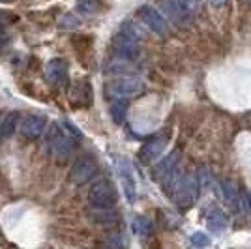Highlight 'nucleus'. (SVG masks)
Here are the masks:
<instances>
[{
  "mask_svg": "<svg viewBox=\"0 0 251 249\" xmlns=\"http://www.w3.org/2000/svg\"><path fill=\"white\" fill-rule=\"evenodd\" d=\"M75 143H77V139L70 135L62 127V124L51 125V131H49V137H47V145H49V150H51L52 156H56L58 159L72 156Z\"/></svg>",
  "mask_w": 251,
  "mask_h": 249,
  "instance_id": "f257e3e1",
  "label": "nucleus"
},
{
  "mask_svg": "<svg viewBox=\"0 0 251 249\" xmlns=\"http://www.w3.org/2000/svg\"><path fill=\"white\" fill-rule=\"evenodd\" d=\"M199 178L195 174H184L178 182L176 189H175V200L182 210H188L193 206V202L197 200L199 195Z\"/></svg>",
  "mask_w": 251,
  "mask_h": 249,
  "instance_id": "f03ea898",
  "label": "nucleus"
},
{
  "mask_svg": "<svg viewBox=\"0 0 251 249\" xmlns=\"http://www.w3.org/2000/svg\"><path fill=\"white\" fill-rule=\"evenodd\" d=\"M116 189L111 180H98L88 191V202L92 208H111L116 204Z\"/></svg>",
  "mask_w": 251,
  "mask_h": 249,
  "instance_id": "7ed1b4c3",
  "label": "nucleus"
},
{
  "mask_svg": "<svg viewBox=\"0 0 251 249\" xmlns=\"http://www.w3.org/2000/svg\"><path fill=\"white\" fill-rule=\"evenodd\" d=\"M98 174V161L94 156H81L70 171V180L75 186H84Z\"/></svg>",
  "mask_w": 251,
  "mask_h": 249,
  "instance_id": "20e7f679",
  "label": "nucleus"
},
{
  "mask_svg": "<svg viewBox=\"0 0 251 249\" xmlns=\"http://www.w3.org/2000/svg\"><path fill=\"white\" fill-rule=\"evenodd\" d=\"M111 51L115 52L116 56H120V58L135 60L139 56V52H141V47H139V40L120 32L111 40Z\"/></svg>",
  "mask_w": 251,
  "mask_h": 249,
  "instance_id": "39448f33",
  "label": "nucleus"
},
{
  "mask_svg": "<svg viewBox=\"0 0 251 249\" xmlns=\"http://www.w3.org/2000/svg\"><path fill=\"white\" fill-rule=\"evenodd\" d=\"M143 88L145 84L139 77H122L107 86V94H111L113 98H133Z\"/></svg>",
  "mask_w": 251,
  "mask_h": 249,
  "instance_id": "423d86ee",
  "label": "nucleus"
},
{
  "mask_svg": "<svg viewBox=\"0 0 251 249\" xmlns=\"http://www.w3.org/2000/svg\"><path fill=\"white\" fill-rule=\"evenodd\" d=\"M43 75H45V81L51 86L60 88L68 83V62L64 58H52L45 64Z\"/></svg>",
  "mask_w": 251,
  "mask_h": 249,
  "instance_id": "0eeeda50",
  "label": "nucleus"
},
{
  "mask_svg": "<svg viewBox=\"0 0 251 249\" xmlns=\"http://www.w3.org/2000/svg\"><path fill=\"white\" fill-rule=\"evenodd\" d=\"M137 17L141 19L143 25H147L148 28L152 32H156V34H165L167 32V21L163 19V15L156 10V8H152V6H141L139 10H137Z\"/></svg>",
  "mask_w": 251,
  "mask_h": 249,
  "instance_id": "6e6552de",
  "label": "nucleus"
},
{
  "mask_svg": "<svg viewBox=\"0 0 251 249\" xmlns=\"http://www.w3.org/2000/svg\"><path fill=\"white\" fill-rule=\"evenodd\" d=\"M47 127V118L43 114H28L21 120L19 131L25 139L28 141H36L38 137H42V133Z\"/></svg>",
  "mask_w": 251,
  "mask_h": 249,
  "instance_id": "1a4fd4ad",
  "label": "nucleus"
},
{
  "mask_svg": "<svg viewBox=\"0 0 251 249\" xmlns=\"http://www.w3.org/2000/svg\"><path fill=\"white\" fill-rule=\"evenodd\" d=\"M116 171H118V176H120V182H122V187H124L127 202L133 204L137 199V186H135V178H133L131 165H129L126 159L120 157V159L116 161Z\"/></svg>",
  "mask_w": 251,
  "mask_h": 249,
  "instance_id": "9d476101",
  "label": "nucleus"
},
{
  "mask_svg": "<svg viewBox=\"0 0 251 249\" xmlns=\"http://www.w3.org/2000/svg\"><path fill=\"white\" fill-rule=\"evenodd\" d=\"M157 4H159V10L163 11L171 21L178 23V25H186L191 21L189 15L182 8L180 0H157Z\"/></svg>",
  "mask_w": 251,
  "mask_h": 249,
  "instance_id": "9b49d317",
  "label": "nucleus"
},
{
  "mask_svg": "<svg viewBox=\"0 0 251 249\" xmlns=\"http://www.w3.org/2000/svg\"><path fill=\"white\" fill-rule=\"evenodd\" d=\"M165 145H167V139L165 137H156L152 141H148L143 145V148L139 150V159L143 163H150L157 157L161 156V152L165 150Z\"/></svg>",
  "mask_w": 251,
  "mask_h": 249,
  "instance_id": "f8f14e48",
  "label": "nucleus"
},
{
  "mask_svg": "<svg viewBox=\"0 0 251 249\" xmlns=\"http://www.w3.org/2000/svg\"><path fill=\"white\" fill-rule=\"evenodd\" d=\"M178 157H180V152H178V150L171 152L167 157H163V159L152 169V176H154V180H159V182H161L167 174H171V173L176 169Z\"/></svg>",
  "mask_w": 251,
  "mask_h": 249,
  "instance_id": "ddd939ff",
  "label": "nucleus"
},
{
  "mask_svg": "<svg viewBox=\"0 0 251 249\" xmlns=\"http://www.w3.org/2000/svg\"><path fill=\"white\" fill-rule=\"evenodd\" d=\"M72 101L75 105H81V107H88V105L92 103V88H90L88 81L74 84V88H72Z\"/></svg>",
  "mask_w": 251,
  "mask_h": 249,
  "instance_id": "4468645a",
  "label": "nucleus"
},
{
  "mask_svg": "<svg viewBox=\"0 0 251 249\" xmlns=\"http://www.w3.org/2000/svg\"><path fill=\"white\" fill-rule=\"evenodd\" d=\"M206 225L212 232H223L225 228L229 227V216L221 210V208H214L212 212L208 214V218H206Z\"/></svg>",
  "mask_w": 251,
  "mask_h": 249,
  "instance_id": "2eb2a0df",
  "label": "nucleus"
},
{
  "mask_svg": "<svg viewBox=\"0 0 251 249\" xmlns=\"http://www.w3.org/2000/svg\"><path fill=\"white\" fill-rule=\"evenodd\" d=\"M19 113H10L4 116V120H2V124H0V143L2 141H6V139H10L17 129H19Z\"/></svg>",
  "mask_w": 251,
  "mask_h": 249,
  "instance_id": "dca6fc26",
  "label": "nucleus"
},
{
  "mask_svg": "<svg viewBox=\"0 0 251 249\" xmlns=\"http://www.w3.org/2000/svg\"><path fill=\"white\" fill-rule=\"evenodd\" d=\"M127 109H129V101L127 98H118L111 103V116L115 120V124H122L126 120V114H127Z\"/></svg>",
  "mask_w": 251,
  "mask_h": 249,
  "instance_id": "f3484780",
  "label": "nucleus"
},
{
  "mask_svg": "<svg viewBox=\"0 0 251 249\" xmlns=\"http://www.w3.org/2000/svg\"><path fill=\"white\" fill-rule=\"evenodd\" d=\"M220 187H221V195H223V199L229 202V206H232V208L240 206L242 200H240V197L236 195V189H234V186H232L230 182L223 180V182L220 184Z\"/></svg>",
  "mask_w": 251,
  "mask_h": 249,
  "instance_id": "a211bd4d",
  "label": "nucleus"
},
{
  "mask_svg": "<svg viewBox=\"0 0 251 249\" xmlns=\"http://www.w3.org/2000/svg\"><path fill=\"white\" fill-rule=\"evenodd\" d=\"M75 10H77V13L88 17V15H94L101 10V4H100V0H79L75 4Z\"/></svg>",
  "mask_w": 251,
  "mask_h": 249,
  "instance_id": "6ab92c4d",
  "label": "nucleus"
},
{
  "mask_svg": "<svg viewBox=\"0 0 251 249\" xmlns=\"http://www.w3.org/2000/svg\"><path fill=\"white\" fill-rule=\"evenodd\" d=\"M152 228H154L152 221L148 218H145V216H139V218H135V221H133V232H135L137 236H141V238L150 236V234H152Z\"/></svg>",
  "mask_w": 251,
  "mask_h": 249,
  "instance_id": "aec40b11",
  "label": "nucleus"
},
{
  "mask_svg": "<svg viewBox=\"0 0 251 249\" xmlns=\"http://www.w3.org/2000/svg\"><path fill=\"white\" fill-rule=\"evenodd\" d=\"M120 32H124V34H127V36H131V38H135V40H145V32H143V28L139 26V25H135L133 21H124L122 23V26H120Z\"/></svg>",
  "mask_w": 251,
  "mask_h": 249,
  "instance_id": "412c9836",
  "label": "nucleus"
},
{
  "mask_svg": "<svg viewBox=\"0 0 251 249\" xmlns=\"http://www.w3.org/2000/svg\"><path fill=\"white\" fill-rule=\"evenodd\" d=\"M180 4H182L184 11L189 15V19H193L199 13L201 6H202V0H180Z\"/></svg>",
  "mask_w": 251,
  "mask_h": 249,
  "instance_id": "4be33fe9",
  "label": "nucleus"
},
{
  "mask_svg": "<svg viewBox=\"0 0 251 249\" xmlns=\"http://www.w3.org/2000/svg\"><path fill=\"white\" fill-rule=\"evenodd\" d=\"M189 242H191V246H195V248H208L210 244H212L204 232H193Z\"/></svg>",
  "mask_w": 251,
  "mask_h": 249,
  "instance_id": "5701e85b",
  "label": "nucleus"
},
{
  "mask_svg": "<svg viewBox=\"0 0 251 249\" xmlns=\"http://www.w3.org/2000/svg\"><path fill=\"white\" fill-rule=\"evenodd\" d=\"M60 124H62L64 129H66V131H68V133H70L72 137H75L77 141H79V139L83 137V135H81V131H79V129H77V127H75V125L72 124V122H70V120H62Z\"/></svg>",
  "mask_w": 251,
  "mask_h": 249,
  "instance_id": "b1692460",
  "label": "nucleus"
},
{
  "mask_svg": "<svg viewBox=\"0 0 251 249\" xmlns=\"http://www.w3.org/2000/svg\"><path fill=\"white\" fill-rule=\"evenodd\" d=\"M75 25H77V19L72 17V15H66L62 21H60V26H62V28H72Z\"/></svg>",
  "mask_w": 251,
  "mask_h": 249,
  "instance_id": "393cba45",
  "label": "nucleus"
},
{
  "mask_svg": "<svg viewBox=\"0 0 251 249\" xmlns=\"http://www.w3.org/2000/svg\"><path fill=\"white\" fill-rule=\"evenodd\" d=\"M229 0H210V4L214 6V8H221V6H225Z\"/></svg>",
  "mask_w": 251,
  "mask_h": 249,
  "instance_id": "a878e982",
  "label": "nucleus"
},
{
  "mask_svg": "<svg viewBox=\"0 0 251 249\" xmlns=\"http://www.w3.org/2000/svg\"><path fill=\"white\" fill-rule=\"evenodd\" d=\"M2 120H4V116H2V113H0V124H2Z\"/></svg>",
  "mask_w": 251,
  "mask_h": 249,
  "instance_id": "bb28decb",
  "label": "nucleus"
},
{
  "mask_svg": "<svg viewBox=\"0 0 251 249\" xmlns=\"http://www.w3.org/2000/svg\"><path fill=\"white\" fill-rule=\"evenodd\" d=\"M242 2H251V0H242Z\"/></svg>",
  "mask_w": 251,
  "mask_h": 249,
  "instance_id": "cd10ccee",
  "label": "nucleus"
},
{
  "mask_svg": "<svg viewBox=\"0 0 251 249\" xmlns=\"http://www.w3.org/2000/svg\"><path fill=\"white\" fill-rule=\"evenodd\" d=\"M0 2H8V0H0Z\"/></svg>",
  "mask_w": 251,
  "mask_h": 249,
  "instance_id": "c85d7f7f",
  "label": "nucleus"
}]
</instances>
